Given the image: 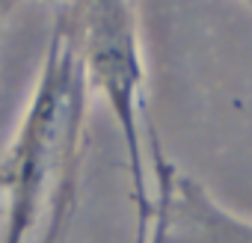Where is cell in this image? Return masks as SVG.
Segmentation results:
<instances>
[{
  "label": "cell",
  "mask_w": 252,
  "mask_h": 243,
  "mask_svg": "<svg viewBox=\"0 0 252 243\" xmlns=\"http://www.w3.org/2000/svg\"><path fill=\"white\" fill-rule=\"evenodd\" d=\"M86 74L71 6L60 9L33 104L9 154L0 160V211L6 213L3 243H54L77 184Z\"/></svg>",
  "instance_id": "6da1fadb"
},
{
  "label": "cell",
  "mask_w": 252,
  "mask_h": 243,
  "mask_svg": "<svg viewBox=\"0 0 252 243\" xmlns=\"http://www.w3.org/2000/svg\"><path fill=\"white\" fill-rule=\"evenodd\" d=\"M146 243H163V222H160V216H158V211H155V208H152V219H149Z\"/></svg>",
  "instance_id": "277c9868"
},
{
  "label": "cell",
  "mask_w": 252,
  "mask_h": 243,
  "mask_svg": "<svg viewBox=\"0 0 252 243\" xmlns=\"http://www.w3.org/2000/svg\"><path fill=\"white\" fill-rule=\"evenodd\" d=\"M86 83L107 101L128 152V169L137 205V243H146L152 199L146 196L143 160V54L137 6L131 3H80L71 6Z\"/></svg>",
  "instance_id": "7a4b0ae2"
},
{
  "label": "cell",
  "mask_w": 252,
  "mask_h": 243,
  "mask_svg": "<svg viewBox=\"0 0 252 243\" xmlns=\"http://www.w3.org/2000/svg\"><path fill=\"white\" fill-rule=\"evenodd\" d=\"M158 199L152 208L163 222V243H252V222L217 205L202 184L181 175L152 140Z\"/></svg>",
  "instance_id": "3957f363"
}]
</instances>
